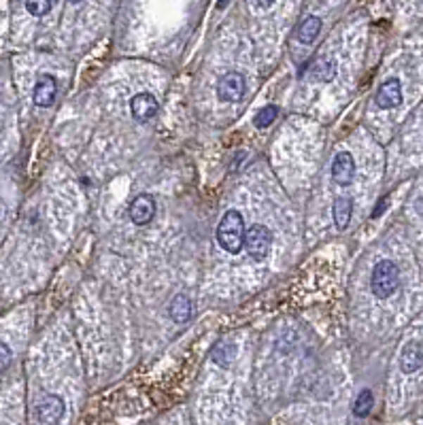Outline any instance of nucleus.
<instances>
[{"instance_id":"nucleus-1","label":"nucleus","mask_w":423,"mask_h":425,"mask_svg":"<svg viewBox=\"0 0 423 425\" xmlns=\"http://www.w3.org/2000/svg\"><path fill=\"white\" fill-rule=\"evenodd\" d=\"M217 243L228 253H239L245 247V220L239 210H228L217 226Z\"/></svg>"},{"instance_id":"nucleus-2","label":"nucleus","mask_w":423,"mask_h":425,"mask_svg":"<svg viewBox=\"0 0 423 425\" xmlns=\"http://www.w3.org/2000/svg\"><path fill=\"white\" fill-rule=\"evenodd\" d=\"M400 287V270L391 260H381L370 274V289L379 300L393 296Z\"/></svg>"},{"instance_id":"nucleus-3","label":"nucleus","mask_w":423,"mask_h":425,"mask_svg":"<svg viewBox=\"0 0 423 425\" xmlns=\"http://www.w3.org/2000/svg\"><path fill=\"white\" fill-rule=\"evenodd\" d=\"M270 245H272V234L266 226L262 224H253L249 228V232L245 234V247L251 260L262 262L266 260V255L270 253Z\"/></svg>"},{"instance_id":"nucleus-4","label":"nucleus","mask_w":423,"mask_h":425,"mask_svg":"<svg viewBox=\"0 0 423 425\" xmlns=\"http://www.w3.org/2000/svg\"><path fill=\"white\" fill-rule=\"evenodd\" d=\"M245 77L241 72H228L220 79L217 83V96L222 102H239L245 96Z\"/></svg>"},{"instance_id":"nucleus-5","label":"nucleus","mask_w":423,"mask_h":425,"mask_svg":"<svg viewBox=\"0 0 423 425\" xmlns=\"http://www.w3.org/2000/svg\"><path fill=\"white\" fill-rule=\"evenodd\" d=\"M374 102L383 111H389V109L400 106L402 104V83L398 79H387L385 83H381V87L377 89Z\"/></svg>"},{"instance_id":"nucleus-6","label":"nucleus","mask_w":423,"mask_h":425,"mask_svg":"<svg viewBox=\"0 0 423 425\" xmlns=\"http://www.w3.org/2000/svg\"><path fill=\"white\" fill-rule=\"evenodd\" d=\"M158 109H160L158 100H156V96L149 94V91H141V94H137V96L130 100L132 118H134L137 122H141V124H145V122H149L151 118H156Z\"/></svg>"},{"instance_id":"nucleus-7","label":"nucleus","mask_w":423,"mask_h":425,"mask_svg":"<svg viewBox=\"0 0 423 425\" xmlns=\"http://www.w3.org/2000/svg\"><path fill=\"white\" fill-rule=\"evenodd\" d=\"M130 220L137 226H147L156 215V200L149 194H141L130 204Z\"/></svg>"},{"instance_id":"nucleus-8","label":"nucleus","mask_w":423,"mask_h":425,"mask_svg":"<svg viewBox=\"0 0 423 425\" xmlns=\"http://www.w3.org/2000/svg\"><path fill=\"white\" fill-rule=\"evenodd\" d=\"M34 410H37L39 423H58L62 419V414H64V402H62L60 395L49 393V395L39 400Z\"/></svg>"},{"instance_id":"nucleus-9","label":"nucleus","mask_w":423,"mask_h":425,"mask_svg":"<svg viewBox=\"0 0 423 425\" xmlns=\"http://www.w3.org/2000/svg\"><path fill=\"white\" fill-rule=\"evenodd\" d=\"M332 179L339 185H351L355 179V160L349 151H341L332 162Z\"/></svg>"},{"instance_id":"nucleus-10","label":"nucleus","mask_w":423,"mask_h":425,"mask_svg":"<svg viewBox=\"0 0 423 425\" xmlns=\"http://www.w3.org/2000/svg\"><path fill=\"white\" fill-rule=\"evenodd\" d=\"M56 94H58V81L51 77V75H43L39 77L37 85H34V104L37 106H51L53 100H56Z\"/></svg>"},{"instance_id":"nucleus-11","label":"nucleus","mask_w":423,"mask_h":425,"mask_svg":"<svg viewBox=\"0 0 423 425\" xmlns=\"http://www.w3.org/2000/svg\"><path fill=\"white\" fill-rule=\"evenodd\" d=\"M421 366H423V347L421 343L412 341L400 353V368L404 374H410V372H417Z\"/></svg>"},{"instance_id":"nucleus-12","label":"nucleus","mask_w":423,"mask_h":425,"mask_svg":"<svg viewBox=\"0 0 423 425\" xmlns=\"http://www.w3.org/2000/svg\"><path fill=\"white\" fill-rule=\"evenodd\" d=\"M308 75H310L312 81H324V83H326V81H332V79L336 77V62H334L330 56H324V58H320V60L312 62Z\"/></svg>"},{"instance_id":"nucleus-13","label":"nucleus","mask_w":423,"mask_h":425,"mask_svg":"<svg viewBox=\"0 0 423 425\" xmlns=\"http://www.w3.org/2000/svg\"><path fill=\"white\" fill-rule=\"evenodd\" d=\"M234 357H236V345L230 341H220L213 347V351H210V360H213V364H217L220 368L232 366Z\"/></svg>"},{"instance_id":"nucleus-14","label":"nucleus","mask_w":423,"mask_h":425,"mask_svg":"<svg viewBox=\"0 0 423 425\" xmlns=\"http://www.w3.org/2000/svg\"><path fill=\"white\" fill-rule=\"evenodd\" d=\"M168 312H170V319H172L175 324L189 322V317H191V302H189V298L185 293H177L172 298V302H170Z\"/></svg>"},{"instance_id":"nucleus-15","label":"nucleus","mask_w":423,"mask_h":425,"mask_svg":"<svg viewBox=\"0 0 423 425\" xmlns=\"http://www.w3.org/2000/svg\"><path fill=\"white\" fill-rule=\"evenodd\" d=\"M351 215H353V202L351 198H336L334 200V206H332V217H334V224L339 230H345L351 222Z\"/></svg>"},{"instance_id":"nucleus-16","label":"nucleus","mask_w":423,"mask_h":425,"mask_svg":"<svg viewBox=\"0 0 423 425\" xmlns=\"http://www.w3.org/2000/svg\"><path fill=\"white\" fill-rule=\"evenodd\" d=\"M320 30H322V20H320V18H315V15H308V18L298 26L296 37H298L300 43L310 45V43L317 39V34H320Z\"/></svg>"},{"instance_id":"nucleus-17","label":"nucleus","mask_w":423,"mask_h":425,"mask_svg":"<svg viewBox=\"0 0 423 425\" xmlns=\"http://www.w3.org/2000/svg\"><path fill=\"white\" fill-rule=\"evenodd\" d=\"M372 406H374V395H372L370 389H364V391L358 393V398L353 402V414L355 417H368Z\"/></svg>"},{"instance_id":"nucleus-18","label":"nucleus","mask_w":423,"mask_h":425,"mask_svg":"<svg viewBox=\"0 0 423 425\" xmlns=\"http://www.w3.org/2000/svg\"><path fill=\"white\" fill-rule=\"evenodd\" d=\"M277 118H279V109L274 104H266L264 109H260L258 113H255V118H253V124H255V128H268L272 122H277Z\"/></svg>"},{"instance_id":"nucleus-19","label":"nucleus","mask_w":423,"mask_h":425,"mask_svg":"<svg viewBox=\"0 0 423 425\" xmlns=\"http://www.w3.org/2000/svg\"><path fill=\"white\" fill-rule=\"evenodd\" d=\"M26 9L34 18H43L51 9V0H26Z\"/></svg>"},{"instance_id":"nucleus-20","label":"nucleus","mask_w":423,"mask_h":425,"mask_svg":"<svg viewBox=\"0 0 423 425\" xmlns=\"http://www.w3.org/2000/svg\"><path fill=\"white\" fill-rule=\"evenodd\" d=\"M11 364V349L7 343H0V372L7 370Z\"/></svg>"},{"instance_id":"nucleus-21","label":"nucleus","mask_w":423,"mask_h":425,"mask_svg":"<svg viewBox=\"0 0 423 425\" xmlns=\"http://www.w3.org/2000/svg\"><path fill=\"white\" fill-rule=\"evenodd\" d=\"M377 206H379V208H377V210L372 212V217H379V215H381V212H383V210L387 208V198H381Z\"/></svg>"},{"instance_id":"nucleus-22","label":"nucleus","mask_w":423,"mask_h":425,"mask_svg":"<svg viewBox=\"0 0 423 425\" xmlns=\"http://www.w3.org/2000/svg\"><path fill=\"white\" fill-rule=\"evenodd\" d=\"M255 3H258L260 9H270L274 5V0H255Z\"/></svg>"},{"instance_id":"nucleus-23","label":"nucleus","mask_w":423,"mask_h":425,"mask_svg":"<svg viewBox=\"0 0 423 425\" xmlns=\"http://www.w3.org/2000/svg\"><path fill=\"white\" fill-rule=\"evenodd\" d=\"M228 3H230V0H220L217 7H220V9H226V7H228Z\"/></svg>"},{"instance_id":"nucleus-24","label":"nucleus","mask_w":423,"mask_h":425,"mask_svg":"<svg viewBox=\"0 0 423 425\" xmlns=\"http://www.w3.org/2000/svg\"><path fill=\"white\" fill-rule=\"evenodd\" d=\"M68 3H72V5H79V3H83V0H68Z\"/></svg>"}]
</instances>
